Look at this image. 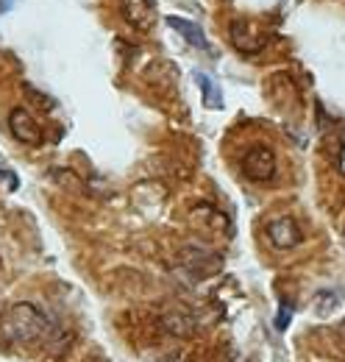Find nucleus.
<instances>
[{
    "label": "nucleus",
    "instance_id": "f257e3e1",
    "mask_svg": "<svg viewBox=\"0 0 345 362\" xmlns=\"http://www.w3.org/2000/svg\"><path fill=\"white\" fill-rule=\"evenodd\" d=\"M3 334L14 343H37L53 334V323L34 304H17L3 317Z\"/></svg>",
    "mask_w": 345,
    "mask_h": 362
},
{
    "label": "nucleus",
    "instance_id": "f03ea898",
    "mask_svg": "<svg viewBox=\"0 0 345 362\" xmlns=\"http://www.w3.org/2000/svg\"><path fill=\"white\" fill-rule=\"evenodd\" d=\"M242 173L251 181H270L276 173V156L267 145H254L242 156Z\"/></svg>",
    "mask_w": 345,
    "mask_h": 362
},
{
    "label": "nucleus",
    "instance_id": "0eeeda50",
    "mask_svg": "<svg viewBox=\"0 0 345 362\" xmlns=\"http://www.w3.org/2000/svg\"><path fill=\"white\" fill-rule=\"evenodd\" d=\"M195 81H198V87L204 92V106H206V109H223V92H220V87L212 81V76L195 73Z\"/></svg>",
    "mask_w": 345,
    "mask_h": 362
},
{
    "label": "nucleus",
    "instance_id": "423d86ee",
    "mask_svg": "<svg viewBox=\"0 0 345 362\" xmlns=\"http://www.w3.org/2000/svg\"><path fill=\"white\" fill-rule=\"evenodd\" d=\"M168 25H170L172 31H178L187 42L192 47H201V50H212V45H209V40H206V34H204V28L201 25H195L192 20H184V17H175V14H170L168 17Z\"/></svg>",
    "mask_w": 345,
    "mask_h": 362
},
{
    "label": "nucleus",
    "instance_id": "39448f33",
    "mask_svg": "<svg viewBox=\"0 0 345 362\" xmlns=\"http://www.w3.org/2000/svg\"><path fill=\"white\" fill-rule=\"evenodd\" d=\"M267 240L276 248H293L301 243V228L296 226L293 218H276L267 223Z\"/></svg>",
    "mask_w": 345,
    "mask_h": 362
},
{
    "label": "nucleus",
    "instance_id": "1a4fd4ad",
    "mask_svg": "<svg viewBox=\"0 0 345 362\" xmlns=\"http://www.w3.org/2000/svg\"><path fill=\"white\" fill-rule=\"evenodd\" d=\"M14 0H0V14H6L8 11V6H11Z\"/></svg>",
    "mask_w": 345,
    "mask_h": 362
},
{
    "label": "nucleus",
    "instance_id": "20e7f679",
    "mask_svg": "<svg viewBox=\"0 0 345 362\" xmlns=\"http://www.w3.org/2000/svg\"><path fill=\"white\" fill-rule=\"evenodd\" d=\"M8 129H11V134L14 139H20V142H25V145H42V129H40V123L25 112V109H11V115H8Z\"/></svg>",
    "mask_w": 345,
    "mask_h": 362
},
{
    "label": "nucleus",
    "instance_id": "7ed1b4c3",
    "mask_svg": "<svg viewBox=\"0 0 345 362\" xmlns=\"http://www.w3.org/2000/svg\"><path fill=\"white\" fill-rule=\"evenodd\" d=\"M123 20L136 31H151L156 23V3L153 0H120Z\"/></svg>",
    "mask_w": 345,
    "mask_h": 362
},
{
    "label": "nucleus",
    "instance_id": "6e6552de",
    "mask_svg": "<svg viewBox=\"0 0 345 362\" xmlns=\"http://www.w3.org/2000/svg\"><path fill=\"white\" fill-rule=\"evenodd\" d=\"M290 317H293V307H290V304H284V307H281V313H279V317H276V326H279V329H287Z\"/></svg>",
    "mask_w": 345,
    "mask_h": 362
}]
</instances>
